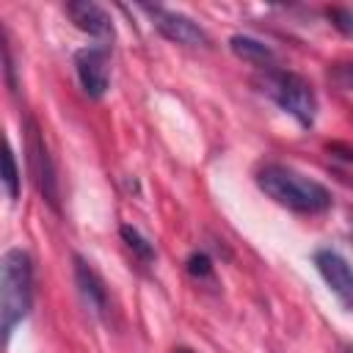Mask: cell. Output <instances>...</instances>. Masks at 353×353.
<instances>
[{
    "mask_svg": "<svg viewBox=\"0 0 353 353\" xmlns=\"http://www.w3.org/2000/svg\"><path fill=\"white\" fill-rule=\"evenodd\" d=\"M3 165H6V171H3L6 193H8V199H11V201H17V196H19V171H17V160H14V149H11V146H6Z\"/></svg>",
    "mask_w": 353,
    "mask_h": 353,
    "instance_id": "cell-12",
    "label": "cell"
},
{
    "mask_svg": "<svg viewBox=\"0 0 353 353\" xmlns=\"http://www.w3.org/2000/svg\"><path fill=\"white\" fill-rule=\"evenodd\" d=\"M74 281H77V290H80L85 306L97 317H105L108 314V287H105L102 276L83 256H74Z\"/></svg>",
    "mask_w": 353,
    "mask_h": 353,
    "instance_id": "cell-9",
    "label": "cell"
},
{
    "mask_svg": "<svg viewBox=\"0 0 353 353\" xmlns=\"http://www.w3.org/2000/svg\"><path fill=\"white\" fill-rule=\"evenodd\" d=\"M119 232H121L124 243L132 248V254H135L138 259H143V262H152V259H154V248H152V243H149L135 226H127V223H124Z\"/></svg>",
    "mask_w": 353,
    "mask_h": 353,
    "instance_id": "cell-11",
    "label": "cell"
},
{
    "mask_svg": "<svg viewBox=\"0 0 353 353\" xmlns=\"http://www.w3.org/2000/svg\"><path fill=\"white\" fill-rule=\"evenodd\" d=\"M229 47H232V52H234L237 58H243V61H248V63H256V66H262V69H270L273 50H270L265 41H259V39H254V36H232V39H229Z\"/></svg>",
    "mask_w": 353,
    "mask_h": 353,
    "instance_id": "cell-10",
    "label": "cell"
},
{
    "mask_svg": "<svg viewBox=\"0 0 353 353\" xmlns=\"http://www.w3.org/2000/svg\"><path fill=\"white\" fill-rule=\"evenodd\" d=\"M185 268H188V273L196 276V279H207V276L212 273V262H210V256H207L204 251L190 254L188 262H185Z\"/></svg>",
    "mask_w": 353,
    "mask_h": 353,
    "instance_id": "cell-13",
    "label": "cell"
},
{
    "mask_svg": "<svg viewBox=\"0 0 353 353\" xmlns=\"http://www.w3.org/2000/svg\"><path fill=\"white\" fill-rule=\"evenodd\" d=\"M74 72L80 77L83 91L91 99L105 97L110 85V66H108V50L105 47H83L74 52Z\"/></svg>",
    "mask_w": 353,
    "mask_h": 353,
    "instance_id": "cell-6",
    "label": "cell"
},
{
    "mask_svg": "<svg viewBox=\"0 0 353 353\" xmlns=\"http://www.w3.org/2000/svg\"><path fill=\"white\" fill-rule=\"evenodd\" d=\"M314 265H317L320 276L325 279V284L331 287V292L347 309H353V268L347 265V259L331 248H323L314 254Z\"/></svg>",
    "mask_w": 353,
    "mask_h": 353,
    "instance_id": "cell-7",
    "label": "cell"
},
{
    "mask_svg": "<svg viewBox=\"0 0 353 353\" xmlns=\"http://www.w3.org/2000/svg\"><path fill=\"white\" fill-rule=\"evenodd\" d=\"M66 14L83 33L102 39V41L113 39V19L102 6H97L91 0H74V3H66Z\"/></svg>",
    "mask_w": 353,
    "mask_h": 353,
    "instance_id": "cell-8",
    "label": "cell"
},
{
    "mask_svg": "<svg viewBox=\"0 0 353 353\" xmlns=\"http://www.w3.org/2000/svg\"><path fill=\"white\" fill-rule=\"evenodd\" d=\"M28 163H30V174L36 179L39 193L44 196V201L58 210V179H55V165L52 157L47 152V143L39 132V127L33 121H28Z\"/></svg>",
    "mask_w": 353,
    "mask_h": 353,
    "instance_id": "cell-4",
    "label": "cell"
},
{
    "mask_svg": "<svg viewBox=\"0 0 353 353\" xmlns=\"http://www.w3.org/2000/svg\"><path fill=\"white\" fill-rule=\"evenodd\" d=\"M331 77L339 88H350L353 91V63H336L331 69Z\"/></svg>",
    "mask_w": 353,
    "mask_h": 353,
    "instance_id": "cell-15",
    "label": "cell"
},
{
    "mask_svg": "<svg viewBox=\"0 0 353 353\" xmlns=\"http://www.w3.org/2000/svg\"><path fill=\"white\" fill-rule=\"evenodd\" d=\"M328 17H331V22H334L342 33L353 36V11H347V8H328Z\"/></svg>",
    "mask_w": 353,
    "mask_h": 353,
    "instance_id": "cell-14",
    "label": "cell"
},
{
    "mask_svg": "<svg viewBox=\"0 0 353 353\" xmlns=\"http://www.w3.org/2000/svg\"><path fill=\"white\" fill-rule=\"evenodd\" d=\"M174 353H193V350H190V347H176Z\"/></svg>",
    "mask_w": 353,
    "mask_h": 353,
    "instance_id": "cell-17",
    "label": "cell"
},
{
    "mask_svg": "<svg viewBox=\"0 0 353 353\" xmlns=\"http://www.w3.org/2000/svg\"><path fill=\"white\" fill-rule=\"evenodd\" d=\"M143 11L152 17L154 28L168 41H176V44H185V47H204V44H210V36L193 19H188L185 14H176V11H168V8H160V6H143Z\"/></svg>",
    "mask_w": 353,
    "mask_h": 353,
    "instance_id": "cell-5",
    "label": "cell"
},
{
    "mask_svg": "<svg viewBox=\"0 0 353 353\" xmlns=\"http://www.w3.org/2000/svg\"><path fill=\"white\" fill-rule=\"evenodd\" d=\"M256 185L268 199L295 212H323L331 207V193L325 185L281 163H265L256 171Z\"/></svg>",
    "mask_w": 353,
    "mask_h": 353,
    "instance_id": "cell-1",
    "label": "cell"
},
{
    "mask_svg": "<svg viewBox=\"0 0 353 353\" xmlns=\"http://www.w3.org/2000/svg\"><path fill=\"white\" fill-rule=\"evenodd\" d=\"M256 85L284 110L290 113L301 127H312L317 119V97L314 88L306 77H301L298 72H287V69H262Z\"/></svg>",
    "mask_w": 353,
    "mask_h": 353,
    "instance_id": "cell-3",
    "label": "cell"
},
{
    "mask_svg": "<svg viewBox=\"0 0 353 353\" xmlns=\"http://www.w3.org/2000/svg\"><path fill=\"white\" fill-rule=\"evenodd\" d=\"M328 152H331L334 157H342V160L353 163V146H350V143H328Z\"/></svg>",
    "mask_w": 353,
    "mask_h": 353,
    "instance_id": "cell-16",
    "label": "cell"
},
{
    "mask_svg": "<svg viewBox=\"0 0 353 353\" xmlns=\"http://www.w3.org/2000/svg\"><path fill=\"white\" fill-rule=\"evenodd\" d=\"M33 303V265L28 251L8 248L3 254V279H0V331L8 342L14 328L28 317Z\"/></svg>",
    "mask_w": 353,
    "mask_h": 353,
    "instance_id": "cell-2",
    "label": "cell"
}]
</instances>
